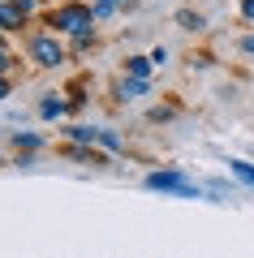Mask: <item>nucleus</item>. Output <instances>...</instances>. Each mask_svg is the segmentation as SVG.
<instances>
[{
  "mask_svg": "<svg viewBox=\"0 0 254 258\" xmlns=\"http://www.w3.org/2000/svg\"><path fill=\"white\" fill-rule=\"evenodd\" d=\"M65 138H69L73 147H95V142H99V129H95V125H69V129H65Z\"/></svg>",
  "mask_w": 254,
  "mask_h": 258,
  "instance_id": "8",
  "label": "nucleus"
},
{
  "mask_svg": "<svg viewBox=\"0 0 254 258\" xmlns=\"http://www.w3.org/2000/svg\"><path fill=\"white\" fill-rule=\"evenodd\" d=\"M237 52H241V56H254V35H241V39H237Z\"/></svg>",
  "mask_w": 254,
  "mask_h": 258,
  "instance_id": "19",
  "label": "nucleus"
},
{
  "mask_svg": "<svg viewBox=\"0 0 254 258\" xmlns=\"http://www.w3.org/2000/svg\"><path fill=\"white\" fill-rule=\"evenodd\" d=\"M69 108H73V103L61 99V95H43L35 112H39V120H61V116H69Z\"/></svg>",
  "mask_w": 254,
  "mask_h": 258,
  "instance_id": "6",
  "label": "nucleus"
},
{
  "mask_svg": "<svg viewBox=\"0 0 254 258\" xmlns=\"http://www.w3.org/2000/svg\"><path fill=\"white\" fill-rule=\"evenodd\" d=\"M95 147H104L108 155H117V151H125V138H121L117 129H99V142H95Z\"/></svg>",
  "mask_w": 254,
  "mask_h": 258,
  "instance_id": "12",
  "label": "nucleus"
},
{
  "mask_svg": "<svg viewBox=\"0 0 254 258\" xmlns=\"http://www.w3.org/2000/svg\"><path fill=\"white\" fill-rule=\"evenodd\" d=\"M121 9H125V0H91V13H95V22H108V18H117Z\"/></svg>",
  "mask_w": 254,
  "mask_h": 258,
  "instance_id": "9",
  "label": "nucleus"
},
{
  "mask_svg": "<svg viewBox=\"0 0 254 258\" xmlns=\"http://www.w3.org/2000/svg\"><path fill=\"white\" fill-rule=\"evenodd\" d=\"M91 43H95V26H86V30H78V35L69 39V47H73V52H82V47H91Z\"/></svg>",
  "mask_w": 254,
  "mask_h": 258,
  "instance_id": "15",
  "label": "nucleus"
},
{
  "mask_svg": "<svg viewBox=\"0 0 254 258\" xmlns=\"http://www.w3.org/2000/svg\"><path fill=\"white\" fill-rule=\"evenodd\" d=\"M0 43H5V35H0Z\"/></svg>",
  "mask_w": 254,
  "mask_h": 258,
  "instance_id": "24",
  "label": "nucleus"
},
{
  "mask_svg": "<svg viewBox=\"0 0 254 258\" xmlns=\"http://www.w3.org/2000/svg\"><path fill=\"white\" fill-rule=\"evenodd\" d=\"M112 95H117V103H134V99H142V95H151V78H129V74H121L117 86H112Z\"/></svg>",
  "mask_w": 254,
  "mask_h": 258,
  "instance_id": "4",
  "label": "nucleus"
},
{
  "mask_svg": "<svg viewBox=\"0 0 254 258\" xmlns=\"http://www.w3.org/2000/svg\"><path fill=\"white\" fill-rule=\"evenodd\" d=\"M9 142H13L18 151H30V155H35V151H43V142H47V138L39 134V129H18V134H13Z\"/></svg>",
  "mask_w": 254,
  "mask_h": 258,
  "instance_id": "7",
  "label": "nucleus"
},
{
  "mask_svg": "<svg viewBox=\"0 0 254 258\" xmlns=\"http://www.w3.org/2000/svg\"><path fill=\"white\" fill-rule=\"evenodd\" d=\"M13 64H18V56H13V52H9V47L0 43V74H9Z\"/></svg>",
  "mask_w": 254,
  "mask_h": 258,
  "instance_id": "17",
  "label": "nucleus"
},
{
  "mask_svg": "<svg viewBox=\"0 0 254 258\" xmlns=\"http://www.w3.org/2000/svg\"><path fill=\"white\" fill-rule=\"evenodd\" d=\"M9 95H13V86H9V78L0 74V99H9Z\"/></svg>",
  "mask_w": 254,
  "mask_h": 258,
  "instance_id": "22",
  "label": "nucleus"
},
{
  "mask_svg": "<svg viewBox=\"0 0 254 258\" xmlns=\"http://www.w3.org/2000/svg\"><path fill=\"white\" fill-rule=\"evenodd\" d=\"M47 30H56L61 39H73L78 30L95 26V13H91V0H61V5H52L43 18Z\"/></svg>",
  "mask_w": 254,
  "mask_h": 258,
  "instance_id": "1",
  "label": "nucleus"
},
{
  "mask_svg": "<svg viewBox=\"0 0 254 258\" xmlns=\"http://www.w3.org/2000/svg\"><path fill=\"white\" fill-rule=\"evenodd\" d=\"M151 56H125V74L129 78H151Z\"/></svg>",
  "mask_w": 254,
  "mask_h": 258,
  "instance_id": "10",
  "label": "nucleus"
},
{
  "mask_svg": "<svg viewBox=\"0 0 254 258\" xmlns=\"http://www.w3.org/2000/svg\"><path fill=\"white\" fill-rule=\"evenodd\" d=\"M202 189H207L211 198H216V203H220L224 194H233V185H228V181H220V176H211V181H202Z\"/></svg>",
  "mask_w": 254,
  "mask_h": 258,
  "instance_id": "14",
  "label": "nucleus"
},
{
  "mask_svg": "<svg viewBox=\"0 0 254 258\" xmlns=\"http://www.w3.org/2000/svg\"><path fill=\"white\" fill-rule=\"evenodd\" d=\"M151 120H173V108H151Z\"/></svg>",
  "mask_w": 254,
  "mask_h": 258,
  "instance_id": "20",
  "label": "nucleus"
},
{
  "mask_svg": "<svg viewBox=\"0 0 254 258\" xmlns=\"http://www.w3.org/2000/svg\"><path fill=\"white\" fill-rule=\"evenodd\" d=\"M13 5H18V9L26 13V18H35V13H39V5H43V0H13Z\"/></svg>",
  "mask_w": 254,
  "mask_h": 258,
  "instance_id": "18",
  "label": "nucleus"
},
{
  "mask_svg": "<svg viewBox=\"0 0 254 258\" xmlns=\"http://www.w3.org/2000/svg\"><path fill=\"white\" fill-rule=\"evenodd\" d=\"M146 56H151V64H155V69H164V64H168V47H151V52H146Z\"/></svg>",
  "mask_w": 254,
  "mask_h": 258,
  "instance_id": "16",
  "label": "nucleus"
},
{
  "mask_svg": "<svg viewBox=\"0 0 254 258\" xmlns=\"http://www.w3.org/2000/svg\"><path fill=\"white\" fill-rule=\"evenodd\" d=\"M26 60L35 64V69H61V64L69 60V43H65L56 30H35V35L26 39Z\"/></svg>",
  "mask_w": 254,
  "mask_h": 258,
  "instance_id": "3",
  "label": "nucleus"
},
{
  "mask_svg": "<svg viewBox=\"0 0 254 258\" xmlns=\"http://www.w3.org/2000/svg\"><path fill=\"white\" fill-rule=\"evenodd\" d=\"M241 18H245V22H254V0H241Z\"/></svg>",
  "mask_w": 254,
  "mask_h": 258,
  "instance_id": "21",
  "label": "nucleus"
},
{
  "mask_svg": "<svg viewBox=\"0 0 254 258\" xmlns=\"http://www.w3.org/2000/svg\"><path fill=\"white\" fill-rule=\"evenodd\" d=\"M142 185L146 189H155V194H164V198H202V181H194L190 172H181V168H155V172H146L142 176Z\"/></svg>",
  "mask_w": 254,
  "mask_h": 258,
  "instance_id": "2",
  "label": "nucleus"
},
{
  "mask_svg": "<svg viewBox=\"0 0 254 258\" xmlns=\"http://www.w3.org/2000/svg\"><path fill=\"white\" fill-rule=\"evenodd\" d=\"M177 22H181L185 30H207V18H202V13H194V9H181V13H177Z\"/></svg>",
  "mask_w": 254,
  "mask_h": 258,
  "instance_id": "13",
  "label": "nucleus"
},
{
  "mask_svg": "<svg viewBox=\"0 0 254 258\" xmlns=\"http://www.w3.org/2000/svg\"><path fill=\"white\" fill-rule=\"evenodd\" d=\"M43 5H52V0H43ZM56 5H61V0H56Z\"/></svg>",
  "mask_w": 254,
  "mask_h": 258,
  "instance_id": "23",
  "label": "nucleus"
},
{
  "mask_svg": "<svg viewBox=\"0 0 254 258\" xmlns=\"http://www.w3.org/2000/svg\"><path fill=\"white\" fill-rule=\"evenodd\" d=\"M228 172H233L241 185H250V189H254V164H250V159H228Z\"/></svg>",
  "mask_w": 254,
  "mask_h": 258,
  "instance_id": "11",
  "label": "nucleus"
},
{
  "mask_svg": "<svg viewBox=\"0 0 254 258\" xmlns=\"http://www.w3.org/2000/svg\"><path fill=\"white\" fill-rule=\"evenodd\" d=\"M26 22H30V18L13 5V0H0V35H18Z\"/></svg>",
  "mask_w": 254,
  "mask_h": 258,
  "instance_id": "5",
  "label": "nucleus"
}]
</instances>
